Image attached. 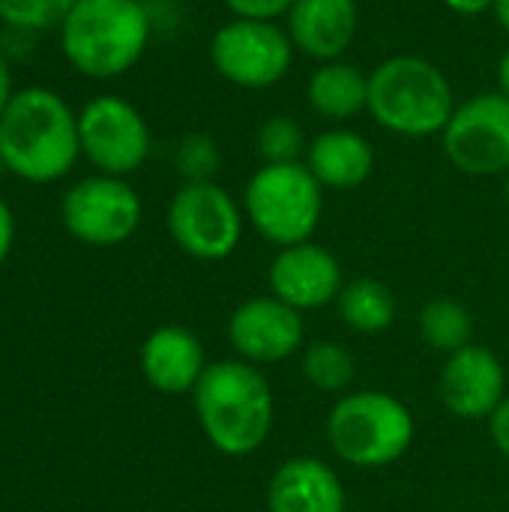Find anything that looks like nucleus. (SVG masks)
<instances>
[{
  "mask_svg": "<svg viewBox=\"0 0 509 512\" xmlns=\"http://www.w3.org/2000/svg\"><path fill=\"white\" fill-rule=\"evenodd\" d=\"M0 153L6 171L27 183L66 177L78 156V111L51 87H21L0 114Z\"/></svg>",
  "mask_w": 509,
  "mask_h": 512,
  "instance_id": "f257e3e1",
  "label": "nucleus"
},
{
  "mask_svg": "<svg viewBox=\"0 0 509 512\" xmlns=\"http://www.w3.org/2000/svg\"><path fill=\"white\" fill-rule=\"evenodd\" d=\"M192 399L201 432L222 456H252L273 432V390L261 369L246 360L210 363Z\"/></svg>",
  "mask_w": 509,
  "mask_h": 512,
  "instance_id": "f03ea898",
  "label": "nucleus"
},
{
  "mask_svg": "<svg viewBox=\"0 0 509 512\" xmlns=\"http://www.w3.org/2000/svg\"><path fill=\"white\" fill-rule=\"evenodd\" d=\"M60 33L66 63L93 81L126 75L144 57L153 18L141 0H75Z\"/></svg>",
  "mask_w": 509,
  "mask_h": 512,
  "instance_id": "7ed1b4c3",
  "label": "nucleus"
},
{
  "mask_svg": "<svg viewBox=\"0 0 509 512\" xmlns=\"http://www.w3.org/2000/svg\"><path fill=\"white\" fill-rule=\"evenodd\" d=\"M456 105L450 78L429 57L393 54L369 72L366 114L399 138L441 135Z\"/></svg>",
  "mask_w": 509,
  "mask_h": 512,
  "instance_id": "20e7f679",
  "label": "nucleus"
},
{
  "mask_svg": "<svg viewBox=\"0 0 509 512\" xmlns=\"http://www.w3.org/2000/svg\"><path fill=\"white\" fill-rule=\"evenodd\" d=\"M417 435L405 402L381 390L345 393L327 414V441L333 453L354 468H387L399 462Z\"/></svg>",
  "mask_w": 509,
  "mask_h": 512,
  "instance_id": "39448f33",
  "label": "nucleus"
},
{
  "mask_svg": "<svg viewBox=\"0 0 509 512\" xmlns=\"http://www.w3.org/2000/svg\"><path fill=\"white\" fill-rule=\"evenodd\" d=\"M243 213L255 234L279 249L312 240L324 213V186L306 162L258 165L243 189Z\"/></svg>",
  "mask_w": 509,
  "mask_h": 512,
  "instance_id": "423d86ee",
  "label": "nucleus"
},
{
  "mask_svg": "<svg viewBox=\"0 0 509 512\" xmlns=\"http://www.w3.org/2000/svg\"><path fill=\"white\" fill-rule=\"evenodd\" d=\"M294 45L279 21L231 18L210 36V63L219 78L243 90H267L294 66Z\"/></svg>",
  "mask_w": 509,
  "mask_h": 512,
  "instance_id": "0eeeda50",
  "label": "nucleus"
},
{
  "mask_svg": "<svg viewBox=\"0 0 509 512\" xmlns=\"http://www.w3.org/2000/svg\"><path fill=\"white\" fill-rule=\"evenodd\" d=\"M246 213L213 183H183L168 204V234L195 261H225L243 240Z\"/></svg>",
  "mask_w": 509,
  "mask_h": 512,
  "instance_id": "6e6552de",
  "label": "nucleus"
},
{
  "mask_svg": "<svg viewBox=\"0 0 509 512\" xmlns=\"http://www.w3.org/2000/svg\"><path fill=\"white\" fill-rule=\"evenodd\" d=\"M447 162L468 177L509 174V96L486 90L456 105L441 132Z\"/></svg>",
  "mask_w": 509,
  "mask_h": 512,
  "instance_id": "1a4fd4ad",
  "label": "nucleus"
},
{
  "mask_svg": "<svg viewBox=\"0 0 509 512\" xmlns=\"http://www.w3.org/2000/svg\"><path fill=\"white\" fill-rule=\"evenodd\" d=\"M81 156L96 174L126 177L138 171L150 156V126L144 114L123 96H93L78 111Z\"/></svg>",
  "mask_w": 509,
  "mask_h": 512,
  "instance_id": "9d476101",
  "label": "nucleus"
},
{
  "mask_svg": "<svg viewBox=\"0 0 509 512\" xmlns=\"http://www.w3.org/2000/svg\"><path fill=\"white\" fill-rule=\"evenodd\" d=\"M60 216L75 240L87 246H120L141 225V195L126 177L93 174L66 189Z\"/></svg>",
  "mask_w": 509,
  "mask_h": 512,
  "instance_id": "9b49d317",
  "label": "nucleus"
},
{
  "mask_svg": "<svg viewBox=\"0 0 509 512\" xmlns=\"http://www.w3.org/2000/svg\"><path fill=\"white\" fill-rule=\"evenodd\" d=\"M303 339V315L273 294L240 303L228 321V342L237 351V360H246L252 366L282 363L294 357L303 348Z\"/></svg>",
  "mask_w": 509,
  "mask_h": 512,
  "instance_id": "f8f14e48",
  "label": "nucleus"
},
{
  "mask_svg": "<svg viewBox=\"0 0 509 512\" xmlns=\"http://www.w3.org/2000/svg\"><path fill=\"white\" fill-rule=\"evenodd\" d=\"M270 294L297 312L324 309L336 303L345 288L339 258L321 243H294L276 252L267 270Z\"/></svg>",
  "mask_w": 509,
  "mask_h": 512,
  "instance_id": "ddd939ff",
  "label": "nucleus"
},
{
  "mask_svg": "<svg viewBox=\"0 0 509 512\" xmlns=\"http://www.w3.org/2000/svg\"><path fill=\"white\" fill-rule=\"evenodd\" d=\"M438 393L453 417L468 423L489 420L495 408L507 399V375L501 360L489 348L468 345L447 357Z\"/></svg>",
  "mask_w": 509,
  "mask_h": 512,
  "instance_id": "4468645a",
  "label": "nucleus"
},
{
  "mask_svg": "<svg viewBox=\"0 0 509 512\" xmlns=\"http://www.w3.org/2000/svg\"><path fill=\"white\" fill-rule=\"evenodd\" d=\"M285 30L297 54L327 63L342 60L360 33L357 0H297L285 15Z\"/></svg>",
  "mask_w": 509,
  "mask_h": 512,
  "instance_id": "2eb2a0df",
  "label": "nucleus"
},
{
  "mask_svg": "<svg viewBox=\"0 0 509 512\" xmlns=\"http://www.w3.org/2000/svg\"><path fill=\"white\" fill-rule=\"evenodd\" d=\"M345 504L348 498L339 474L315 456L282 462L267 486L270 512H345Z\"/></svg>",
  "mask_w": 509,
  "mask_h": 512,
  "instance_id": "dca6fc26",
  "label": "nucleus"
},
{
  "mask_svg": "<svg viewBox=\"0 0 509 512\" xmlns=\"http://www.w3.org/2000/svg\"><path fill=\"white\" fill-rule=\"evenodd\" d=\"M207 369L198 336L186 327L168 324L153 330L141 345V372L147 384L165 396L192 393Z\"/></svg>",
  "mask_w": 509,
  "mask_h": 512,
  "instance_id": "f3484780",
  "label": "nucleus"
},
{
  "mask_svg": "<svg viewBox=\"0 0 509 512\" xmlns=\"http://www.w3.org/2000/svg\"><path fill=\"white\" fill-rule=\"evenodd\" d=\"M306 168L324 189L348 192L363 186L375 171V147L372 141L351 126H330L309 138Z\"/></svg>",
  "mask_w": 509,
  "mask_h": 512,
  "instance_id": "a211bd4d",
  "label": "nucleus"
},
{
  "mask_svg": "<svg viewBox=\"0 0 509 512\" xmlns=\"http://www.w3.org/2000/svg\"><path fill=\"white\" fill-rule=\"evenodd\" d=\"M306 102L318 117L345 126L369 108V72L345 57L318 63L306 81Z\"/></svg>",
  "mask_w": 509,
  "mask_h": 512,
  "instance_id": "6ab92c4d",
  "label": "nucleus"
},
{
  "mask_svg": "<svg viewBox=\"0 0 509 512\" xmlns=\"http://www.w3.org/2000/svg\"><path fill=\"white\" fill-rule=\"evenodd\" d=\"M339 318L354 333H384L396 321V297L378 279H354L336 297Z\"/></svg>",
  "mask_w": 509,
  "mask_h": 512,
  "instance_id": "aec40b11",
  "label": "nucleus"
},
{
  "mask_svg": "<svg viewBox=\"0 0 509 512\" xmlns=\"http://www.w3.org/2000/svg\"><path fill=\"white\" fill-rule=\"evenodd\" d=\"M420 336L432 351L450 357L474 345V318L462 303L450 297H435L420 309Z\"/></svg>",
  "mask_w": 509,
  "mask_h": 512,
  "instance_id": "412c9836",
  "label": "nucleus"
},
{
  "mask_svg": "<svg viewBox=\"0 0 509 512\" xmlns=\"http://www.w3.org/2000/svg\"><path fill=\"white\" fill-rule=\"evenodd\" d=\"M300 372H303L309 387L339 396L354 384L357 366H354V357L339 342L321 339V342L306 345L303 360H300Z\"/></svg>",
  "mask_w": 509,
  "mask_h": 512,
  "instance_id": "4be33fe9",
  "label": "nucleus"
},
{
  "mask_svg": "<svg viewBox=\"0 0 509 512\" xmlns=\"http://www.w3.org/2000/svg\"><path fill=\"white\" fill-rule=\"evenodd\" d=\"M306 150H309V138H306L303 126L288 114L267 117L255 132V153H258L261 165L303 162Z\"/></svg>",
  "mask_w": 509,
  "mask_h": 512,
  "instance_id": "5701e85b",
  "label": "nucleus"
},
{
  "mask_svg": "<svg viewBox=\"0 0 509 512\" xmlns=\"http://www.w3.org/2000/svg\"><path fill=\"white\" fill-rule=\"evenodd\" d=\"M174 168L183 183H213L222 171V150L210 132H189L174 150Z\"/></svg>",
  "mask_w": 509,
  "mask_h": 512,
  "instance_id": "b1692460",
  "label": "nucleus"
},
{
  "mask_svg": "<svg viewBox=\"0 0 509 512\" xmlns=\"http://www.w3.org/2000/svg\"><path fill=\"white\" fill-rule=\"evenodd\" d=\"M75 0H0V21L18 30H57Z\"/></svg>",
  "mask_w": 509,
  "mask_h": 512,
  "instance_id": "393cba45",
  "label": "nucleus"
},
{
  "mask_svg": "<svg viewBox=\"0 0 509 512\" xmlns=\"http://www.w3.org/2000/svg\"><path fill=\"white\" fill-rule=\"evenodd\" d=\"M231 18H249V21H285L291 6L297 0H222Z\"/></svg>",
  "mask_w": 509,
  "mask_h": 512,
  "instance_id": "a878e982",
  "label": "nucleus"
},
{
  "mask_svg": "<svg viewBox=\"0 0 509 512\" xmlns=\"http://www.w3.org/2000/svg\"><path fill=\"white\" fill-rule=\"evenodd\" d=\"M489 435H492L495 447L509 459V396L495 408V414L489 417Z\"/></svg>",
  "mask_w": 509,
  "mask_h": 512,
  "instance_id": "bb28decb",
  "label": "nucleus"
},
{
  "mask_svg": "<svg viewBox=\"0 0 509 512\" xmlns=\"http://www.w3.org/2000/svg\"><path fill=\"white\" fill-rule=\"evenodd\" d=\"M12 240H15V219H12L9 204L0 198V267H3V261L9 258Z\"/></svg>",
  "mask_w": 509,
  "mask_h": 512,
  "instance_id": "cd10ccee",
  "label": "nucleus"
},
{
  "mask_svg": "<svg viewBox=\"0 0 509 512\" xmlns=\"http://www.w3.org/2000/svg\"><path fill=\"white\" fill-rule=\"evenodd\" d=\"M444 6L456 15H465V18H474V15H483V12H492L495 9V0H444Z\"/></svg>",
  "mask_w": 509,
  "mask_h": 512,
  "instance_id": "c85d7f7f",
  "label": "nucleus"
},
{
  "mask_svg": "<svg viewBox=\"0 0 509 512\" xmlns=\"http://www.w3.org/2000/svg\"><path fill=\"white\" fill-rule=\"evenodd\" d=\"M12 93H15V84H12V60L0 51V114L9 105Z\"/></svg>",
  "mask_w": 509,
  "mask_h": 512,
  "instance_id": "c756f323",
  "label": "nucleus"
},
{
  "mask_svg": "<svg viewBox=\"0 0 509 512\" xmlns=\"http://www.w3.org/2000/svg\"><path fill=\"white\" fill-rule=\"evenodd\" d=\"M498 90L509 96V45L504 48L501 60H498Z\"/></svg>",
  "mask_w": 509,
  "mask_h": 512,
  "instance_id": "7c9ffc66",
  "label": "nucleus"
},
{
  "mask_svg": "<svg viewBox=\"0 0 509 512\" xmlns=\"http://www.w3.org/2000/svg\"><path fill=\"white\" fill-rule=\"evenodd\" d=\"M495 21L501 24V30L509 33V0H495V9H492Z\"/></svg>",
  "mask_w": 509,
  "mask_h": 512,
  "instance_id": "2f4dec72",
  "label": "nucleus"
},
{
  "mask_svg": "<svg viewBox=\"0 0 509 512\" xmlns=\"http://www.w3.org/2000/svg\"><path fill=\"white\" fill-rule=\"evenodd\" d=\"M3 174H6V159H3V153H0V180H3Z\"/></svg>",
  "mask_w": 509,
  "mask_h": 512,
  "instance_id": "473e14b6",
  "label": "nucleus"
},
{
  "mask_svg": "<svg viewBox=\"0 0 509 512\" xmlns=\"http://www.w3.org/2000/svg\"><path fill=\"white\" fill-rule=\"evenodd\" d=\"M507 207H509V174H507Z\"/></svg>",
  "mask_w": 509,
  "mask_h": 512,
  "instance_id": "72a5a7b5",
  "label": "nucleus"
}]
</instances>
